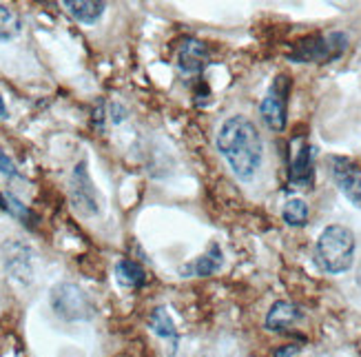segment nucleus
<instances>
[{
  "label": "nucleus",
  "instance_id": "f03ea898",
  "mask_svg": "<svg viewBox=\"0 0 361 357\" xmlns=\"http://www.w3.org/2000/svg\"><path fill=\"white\" fill-rule=\"evenodd\" d=\"M355 236L353 231L341 226V224H331L322 231V236L315 246V260L326 273H346L353 262H355Z\"/></svg>",
  "mask_w": 361,
  "mask_h": 357
},
{
  "label": "nucleus",
  "instance_id": "f257e3e1",
  "mask_svg": "<svg viewBox=\"0 0 361 357\" xmlns=\"http://www.w3.org/2000/svg\"><path fill=\"white\" fill-rule=\"evenodd\" d=\"M215 145L240 182H250L257 176L264 160V143L253 120L246 116L226 118L217 131Z\"/></svg>",
  "mask_w": 361,
  "mask_h": 357
},
{
  "label": "nucleus",
  "instance_id": "6ab92c4d",
  "mask_svg": "<svg viewBox=\"0 0 361 357\" xmlns=\"http://www.w3.org/2000/svg\"><path fill=\"white\" fill-rule=\"evenodd\" d=\"M295 353H297V346H281L275 351L273 357H295Z\"/></svg>",
  "mask_w": 361,
  "mask_h": 357
},
{
  "label": "nucleus",
  "instance_id": "f8f14e48",
  "mask_svg": "<svg viewBox=\"0 0 361 357\" xmlns=\"http://www.w3.org/2000/svg\"><path fill=\"white\" fill-rule=\"evenodd\" d=\"M300 320H302L300 306H295L290 302H275L269 313H266V329L281 333L295 326Z\"/></svg>",
  "mask_w": 361,
  "mask_h": 357
},
{
  "label": "nucleus",
  "instance_id": "7ed1b4c3",
  "mask_svg": "<svg viewBox=\"0 0 361 357\" xmlns=\"http://www.w3.org/2000/svg\"><path fill=\"white\" fill-rule=\"evenodd\" d=\"M348 49V36L343 31H331V34H315L302 38L295 44L290 60L297 62H333L339 60Z\"/></svg>",
  "mask_w": 361,
  "mask_h": 357
},
{
  "label": "nucleus",
  "instance_id": "6e6552de",
  "mask_svg": "<svg viewBox=\"0 0 361 357\" xmlns=\"http://www.w3.org/2000/svg\"><path fill=\"white\" fill-rule=\"evenodd\" d=\"M207 44L197 38H184L182 44L178 47L176 54V62L178 69L184 75H200L204 71V65H207Z\"/></svg>",
  "mask_w": 361,
  "mask_h": 357
},
{
  "label": "nucleus",
  "instance_id": "ddd939ff",
  "mask_svg": "<svg viewBox=\"0 0 361 357\" xmlns=\"http://www.w3.org/2000/svg\"><path fill=\"white\" fill-rule=\"evenodd\" d=\"M62 5L82 25H93L96 20H100L106 9V3H102V0H65Z\"/></svg>",
  "mask_w": 361,
  "mask_h": 357
},
{
  "label": "nucleus",
  "instance_id": "2eb2a0df",
  "mask_svg": "<svg viewBox=\"0 0 361 357\" xmlns=\"http://www.w3.org/2000/svg\"><path fill=\"white\" fill-rule=\"evenodd\" d=\"M149 326H151V331L155 333V335H160V337H164V339H171L173 344H178V329H176V324H173V320H171V315H169V310L164 308V306H158L151 313V317H149Z\"/></svg>",
  "mask_w": 361,
  "mask_h": 357
},
{
  "label": "nucleus",
  "instance_id": "9b49d317",
  "mask_svg": "<svg viewBox=\"0 0 361 357\" xmlns=\"http://www.w3.org/2000/svg\"><path fill=\"white\" fill-rule=\"evenodd\" d=\"M5 267L13 277H31V248L23 242H9L5 246Z\"/></svg>",
  "mask_w": 361,
  "mask_h": 357
},
{
  "label": "nucleus",
  "instance_id": "4468645a",
  "mask_svg": "<svg viewBox=\"0 0 361 357\" xmlns=\"http://www.w3.org/2000/svg\"><path fill=\"white\" fill-rule=\"evenodd\" d=\"M116 277L122 286L127 289H142L147 284V273L133 260H120L116 267Z\"/></svg>",
  "mask_w": 361,
  "mask_h": 357
},
{
  "label": "nucleus",
  "instance_id": "1a4fd4ad",
  "mask_svg": "<svg viewBox=\"0 0 361 357\" xmlns=\"http://www.w3.org/2000/svg\"><path fill=\"white\" fill-rule=\"evenodd\" d=\"M222 264H224L222 248H219L217 244H211V248L207 253H202L193 262L180 267V275L182 277H207V275H213L222 269Z\"/></svg>",
  "mask_w": 361,
  "mask_h": 357
},
{
  "label": "nucleus",
  "instance_id": "f3484780",
  "mask_svg": "<svg viewBox=\"0 0 361 357\" xmlns=\"http://www.w3.org/2000/svg\"><path fill=\"white\" fill-rule=\"evenodd\" d=\"M20 34V20L7 5L0 3V42H7Z\"/></svg>",
  "mask_w": 361,
  "mask_h": 357
},
{
  "label": "nucleus",
  "instance_id": "412c9836",
  "mask_svg": "<svg viewBox=\"0 0 361 357\" xmlns=\"http://www.w3.org/2000/svg\"><path fill=\"white\" fill-rule=\"evenodd\" d=\"M202 357H209V355H202Z\"/></svg>",
  "mask_w": 361,
  "mask_h": 357
},
{
  "label": "nucleus",
  "instance_id": "39448f33",
  "mask_svg": "<svg viewBox=\"0 0 361 357\" xmlns=\"http://www.w3.org/2000/svg\"><path fill=\"white\" fill-rule=\"evenodd\" d=\"M69 198L73 209L85 215V217H93L100 213V195L96 184L91 182L87 162H78L73 174H71V182H69Z\"/></svg>",
  "mask_w": 361,
  "mask_h": 357
},
{
  "label": "nucleus",
  "instance_id": "423d86ee",
  "mask_svg": "<svg viewBox=\"0 0 361 357\" xmlns=\"http://www.w3.org/2000/svg\"><path fill=\"white\" fill-rule=\"evenodd\" d=\"M288 89L290 80L286 75H277L271 89L259 104V114L271 131H284L286 129V109H288Z\"/></svg>",
  "mask_w": 361,
  "mask_h": 357
},
{
  "label": "nucleus",
  "instance_id": "aec40b11",
  "mask_svg": "<svg viewBox=\"0 0 361 357\" xmlns=\"http://www.w3.org/2000/svg\"><path fill=\"white\" fill-rule=\"evenodd\" d=\"M0 118H7V104H5L3 96H0Z\"/></svg>",
  "mask_w": 361,
  "mask_h": 357
},
{
  "label": "nucleus",
  "instance_id": "a211bd4d",
  "mask_svg": "<svg viewBox=\"0 0 361 357\" xmlns=\"http://www.w3.org/2000/svg\"><path fill=\"white\" fill-rule=\"evenodd\" d=\"M0 174L7 176V178H18L20 176L18 169H16V164L11 162V158H9V155L3 149H0Z\"/></svg>",
  "mask_w": 361,
  "mask_h": 357
},
{
  "label": "nucleus",
  "instance_id": "9d476101",
  "mask_svg": "<svg viewBox=\"0 0 361 357\" xmlns=\"http://www.w3.org/2000/svg\"><path fill=\"white\" fill-rule=\"evenodd\" d=\"M315 180V160H312V147L302 145L300 151L295 153V158L288 169V182L293 186H310Z\"/></svg>",
  "mask_w": 361,
  "mask_h": 357
},
{
  "label": "nucleus",
  "instance_id": "dca6fc26",
  "mask_svg": "<svg viewBox=\"0 0 361 357\" xmlns=\"http://www.w3.org/2000/svg\"><path fill=\"white\" fill-rule=\"evenodd\" d=\"M281 217H284V222L288 226H304L308 222V205L302 198H293L284 205Z\"/></svg>",
  "mask_w": 361,
  "mask_h": 357
},
{
  "label": "nucleus",
  "instance_id": "20e7f679",
  "mask_svg": "<svg viewBox=\"0 0 361 357\" xmlns=\"http://www.w3.org/2000/svg\"><path fill=\"white\" fill-rule=\"evenodd\" d=\"M51 308L65 322H85L96 313L89 295L71 282H60L51 289Z\"/></svg>",
  "mask_w": 361,
  "mask_h": 357
},
{
  "label": "nucleus",
  "instance_id": "0eeeda50",
  "mask_svg": "<svg viewBox=\"0 0 361 357\" xmlns=\"http://www.w3.org/2000/svg\"><path fill=\"white\" fill-rule=\"evenodd\" d=\"M333 176L350 205L361 209V169L346 158H333Z\"/></svg>",
  "mask_w": 361,
  "mask_h": 357
}]
</instances>
